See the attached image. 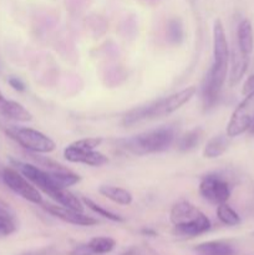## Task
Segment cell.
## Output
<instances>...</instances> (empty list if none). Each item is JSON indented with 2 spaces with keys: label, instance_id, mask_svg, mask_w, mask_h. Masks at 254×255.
I'll use <instances>...</instances> for the list:
<instances>
[{
  "label": "cell",
  "instance_id": "30",
  "mask_svg": "<svg viewBox=\"0 0 254 255\" xmlns=\"http://www.w3.org/2000/svg\"><path fill=\"white\" fill-rule=\"evenodd\" d=\"M0 216L10 217V218H14V211L10 208V206L7 203H5L2 199H0Z\"/></svg>",
  "mask_w": 254,
  "mask_h": 255
},
{
  "label": "cell",
  "instance_id": "28",
  "mask_svg": "<svg viewBox=\"0 0 254 255\" xmlns=\"http://www.w3.org/2000/svg\"><path fill=\"white\" fill-rule=\"evenodd\" d=\"M253 92H254V74L251 75V76L244 81L243 87H242V94H243L244 96L253 94Z\"/></svg>",
  "mask_w": 254,
  "mask_h": 255
},
{
  "label": "cell",
  "instance_id": "29",
  "mask_svg": "<svg viewBox=\"0 0 254 255\" xmlns=\"http://www.w3.org/2000/svg\"><path fill=\"white\" fill-rule=\"evenodd\" d=\"M69 255H94L92 252L90 251L89 246L86 244H80V246L75 247L71 252H70Z\"/></svg>",
  "mask_w": 254,
  "mask_h": 255
},
{
  "label": "cell",
  "instance_id": "14",
  "mask_svg": "<svg viewBox=\"0 0 254 255\" xmlns=\"http://www.w3.org/2000/svg\"><path fill=\"white\" fill-rule=\"evenodd\" d=\"M231 61L232 67L231 74H229V85H231V86H234V85H237L242 79H243L244 74H246L247 70H248L249 56L242 54L238 50V47L236 46V49L232 52Z\"/></svg>",
  "mask_w": 254,
  "mask_h": 255
},
{
  "label": "cell",
  "instance_id": "7",
  "mask_svg": "<svg viewBox=\"0 0 254 255\" xmlns=\"http://www.w3.org/2000/svg\"><path fill=\"white\" fill-rule=\"evenodd\" d=\"M11 163L12 167L16 168L25 178L29 179L39 191L44 192L50 198H52L56 192L61 189V187L55 183L49 172L45 171L44 168H40L35 163H26V162L15 161V159H12Z\"/></svg>",
  "mask_w": 254,
  "mask_h": 255
},
{
  "label": "cell",
  "instance_id": "18",
  "mask_svg": "<svg viewBox=\"0 0 254 255\" xmlns=\"http://www.w3.org/2000/svg\"><path fill=\"white\" fill-rule=\"evenodd\" d=\"M202 137H203V131H202V128L197 127V128L191 129V131L183 133L178 139H177V149L181 152L192 151V149H194L199 143H201Z\"/></svg>",
  "mask_w": 254,
  "mask_h": 255
},
{
  "label": "cell",
  "instance_id": "31",
  "mask_svg": "<svg viewBox=\"0 0 254 255\" xmlns=\"http://www.w3.org/2000/svg\"><path fill=\"white\" fill-rule=\"evenodd\" d=\"M4 100H5L4 95H2V92H1V91H0V105H1V102H2V101H4Z\"/></svg>",
  "mask_w": 254,
  "mask_h": 255
},
{
  "label": "cell",
  "instance_id": "15",
  "mask_svg": "<svg viewBox=\"0 0 254 255\" xmlns=\"http://www.w3.org/2000/svg\"><path fill=\"white\" fill-rule=\"evenodd\" d=\"M99 192L101 196L106 197L114 203L120 204V206H129L133 202V196L127 189L121 188V187L115 186H100Z\"/></svg>",
  "mask_w": 254,
  "mask_h": 255
},
{
  "label": "cell",
  "instance_id": "10",
  "mask_svg": "<svg viewBox=\"0 0 254 255\" xmlns=\"http://www.w3.org/2000/svg\"><path fill=\"white\" fill-rule=\"evenodd\" d=\"M41 206L49 214L56 217L57 219L66 222V223L74 224V226L91 227L97 224V219L86 216V214H84V212L66 208V207L60 206V204L44 203V202H42Z\"/></svg>",
  "mask_w": 254,
  "mask_h": 255
},
{
  "label": "cell",
  "instance_id": "22",
  "mask_svg": "<svg viewBox=\"0 0 254 255\" xmlns=\"http://www.w3.org/2000/svg\"><path fill=\"white\" fill-rule=\"evenodd\" d=\"M217 217L222 223L228 227H236L242 222L239 214L227 203L219 204L217 207Z\"/></svg>",
  "mask_w": 254,
  "mask_h": 255
},
{
  "label": "cell",
  "instance_id": "12",
  "mask_svg": "<svg viewBox=\"0 0 254 255\" xmlns=\"http://www.w3.org/2000/svg\"><path fill=\"white\" fill-rule=\"evenodd\" d=\"M0 116L15 122H30L32 120V115L20 102L6 99L0 105Z\"/></svg>",
  "mask_w": 254,
  "mask_h": 255
},
{
  "label": "cell",
  "instance_id": "17",
  "mask_svg": "<svg viewBox=\"0 0 254 255\" xmlns=\"http://www.w3.org/2000/svg\"><path fill=\"white\" fill-rule=\"evenodd\" d=\"M194 251L201 255H234L236 251L229 243L223 241H211L198 244Z\"/></svg>",
  "mask_w": 254,
  "mask_h": 255
},
{
  "label": "cell",
  "instance_id": "9",
  "mask_svg": "<svg viewBox=\"0 0 254 255\" xmlns=\"http://www.w3.org/2000/svg\"><path fill=\"white\" fill-rule=\"evenodd\" d=\"M199 194L212 204L227 203L231 197V187L224 178L217 174H207L199 182Z\"/></svg>",
  "mask_w": 254,
  "mask_h": 255
},
{
  "label": "cell",
  "instance_id": "32",
  "mask_svg": "<svg viewBox=\"0 0 254 255\" xmlns=\"http://www.w3.org/2000/svg\"><path fill=\"white\" fill-rule=\"evenodd\" d=\"M20 255H37V254L31 253V252H26V253H22V254H20Z\"/></svg>",
  "mask_w": 254,
  "mask_h": 255
},
{
  "label": "cell",
  "instance_id": "33",
  "mask_svg": "<svg viewBox=\"0 0 254 255\" xmlns=\"http://www.w3.org/2000/svg\"><path fill=\"white\" fill-rule=\"evenodd\" d=\"M249 131H251L252 133H254V121H253V124H252V126H251V128H249Z\"/></svg>",
  "mask_w": 254,
  "mask_h": 255
},
{
  "label": "cell",
  "instance_id": "23",
  "mask_svg": "<svg viewBox=\"0 0 254 255\" xmlns=\"http://www.w3.org/2000/svg\"><path fill=\"white\" fill-rule=\"evenodd\" d=\"M81 201H82V203H84V206H86L87 208L91 209L94 213L99 214L100 217H104V218L109 219V221H111V222H117V223H121V222H124V218H122L121 216H119V214H116V213H112V212H110L109 209H106L105 207L97 204L96 202H94L92 199L84 197Z\"/></svg>",
  "mask_w": 254,
  "mask_h": 255
},
{
  "label": "cell",
  "instance_id": "8",
  "mask_svg": "<svg viewBox=\"0 0 254 255\" xmlns=\"http://www.w3.org/2000/svg\"><path fill=\"white\" fill-rule=\"evenodd\" d=\"M254 121V92L244 96V100L236 107L227 125V136L233 138L243 134L251 128Z\"/></svg>",
  "mask_w": 254,
  "mask_h": 255
},
{
  "label": "cell",
  "instance_id": "24",
  "mask_svg": "<svg viewBox=\"0 0 254 255\" xmlns=\"http://www.w3.org/2000/svg\"><path fill=\"white\" fill-rule=\"evenodd\" d=\"M184 31L181 20L171 19L167 24V39L171 44L178 45L183 41Z\"/></svg>",
  "mask_w": 254,
  "mask_h": 255
},
{
  "label": "cell",
  "instance_id": "2",
  "mask_svg": "<svg viewBox=\"0 0 254 255\" xmlns=\"http://www.w3.org/2000/svg\"><path fill=\"white\" fill-rule=\"evenodd\" d=\"M169 221L173 224L174 233L187 238L201 236L212 227L208 217L188 201H179L173 204L169 213Z\"/></svg>",
  "mask_w": 254,
  "mask_h": 255
},
{
  "label": "cell",
  "instance_id": "5",
  "mask_svg": "<svg viewBox=\"0 0 254 255\" xmlns=\"http://www.w3.org/2000/svg\"><path fill=\"white\" fill-rule=\"evenodd\" d=\"M1 181L10 191L24 198L25 201L37 206L42 204V197L39 189L14 167H5L2 169Z\"/></svg>",
  "mask_w": 254,
  "mask_h": 255
},
{
  "label": "cell",
  "instance_id": "34",
  "mask_svg": "<svg viewBox=\"0 0 254 255\" xmlns=\"http://www.w3.org/2000/svg\"><path fill=\"white\" fill-rule=\"evenodd\" d=\"M1 172L2 171H0V181H1Z\"/></svg>",
  "mask_w": 254,
  "mask_h": 255
},
{
  "label": "cell",
  "instance_id": "6",
  "mask_svg": "<svg viewBox=\"0 0 254 255\" xmlns=\"http://www.w3.org/2000/svg\"><path fill=\"white\" fill-rule=\"evenodd\" d=\"M196 87L189 86L171 95V96L163 97V99H159L157 101L151 102V104H147V114L149 116L148 120L168 116V115L173 114L177 110L181 109L182 106H184L187 102L191 101L194 95H196Z\"/></svg>",
  "mask_w": 254,
  "mask_h": 255
},
{
  "label": "cell",
  "instance_id": "20",
  "mask_svg": "<svg viewBox=\"0 0 254 255\" xmlns=\"http://www.w3.org/2000/svg\"><path fill=\"white\" fill-rule=\"evenodd\" d=\"M54 179L55 183L60 186L61 188H69V187L75 186L81 181V177L79 174L74 173V172L69 171L66 168L57 169V171H47Z\"/></svg>",
  "mask_w": 254,
  "mask_h": 255
},
{
  "label": "cell",
  "instance_id": "13",
  "mask_svg": "<svg viewBox=\"0 0 254 255\" xmlns=\"http://www.w3.org/2000/svg\"><path fill=\"white\" fill-rule=\"evenodd\" d=\"M237 47L242 54L249 55L254 49V36L253 27L248 19H243L237 27Z\"/></svg>",
  "mask_w": 254,
  "mask_h": 255
},
{
  "label": "cell",
  "instance_id": "21",
  "mask_svg": "<svg viewBox=\"0 0 254 255\" xmlns=\"http://www.w3.org/2000/svg\"><path fill=\"white\" fill-rule=\"evenodd\" d=\"M87 246L94 255H104L114 251L116 247V241L110 237H95L90 239Z\"/></svg>",
  "mask_w": 254,
  "mask_h": 255
},
{
  "label": "cell",
  "instance_id": "11",
  "mask_svg": "<svg viewBox=\"0 0 254 255\" xmlns=\"http://www.w3.org/2000/svg\"><path fill=\"white\" fill-rule=\"evenodd\" d=\"M64 157L71 163H82L91 167H101L109 163V158L104 153L95 149H81L69 144L64 149Z\"/></svg>",
  "mask_w": 254,
  "mask_h": 255
},
{
  "label": "cell",
  "instance_id": "26",
  "mask_svg": "<svg viewBox=\"0 0 254 255\" xmlns=\"http://www.w3.org/2000/svg\"><path fill=\"white\" fill-rule=\"evenodd\" d=\"M15 229H16V227H15L14 218L0 216V236H9V234L14 233Z\"/></svg>",
  "mask_w": 254,
  "mask_h": 255
},
{
  "label": "cell",
  "instance_id": "3",
  "mask_svg": "<svg viewBox=\"0 0 254 255\" xmlns=\"http://www.w3.org/2000/svg\"><path fill=\"white\" fill-rule=\"evenodd\" d=\"M174 139H176V131L173 127L161 126L129 138L121 139L120 143L122 148L128 151L129 153L136 156H146V154L167 151L174 143Z\"/></svg>",
  "mask_w": 254,
  "mask_h": 255
},
{
  "label": "cell",
  "instance_id": "1",
  "mask_svg": "<svg viewBox=\"0 0 254 255\" xmlns=\"http://www.w3.org/2000/svg\"><path fill=\"white\" fill-rule=\"evenodd\" d=\"M231 61L228 40L221 19L213 24V65L204 76L201 87V100L204 110H211L218 102L226 82Z\"/></svg>",
  "mask_w": 254,
  "mask_h": 255
},
{
  "label": "cell",
  "instance_id": "25",
  "mask_svg": "<svg viewBox=\"0 0 254 255\" xmlns=\"http://www.w3.org/2000/svg\"><path fill=\"white\" fill-rule=\"evenodd\" d=\"M102 141H104L102 137H86V138L77 139L71 144L81 149H96L102 143Z\"/></svg>",
  "mask_w": 254,
  "mask_h": 255
},
{
  "label": "cell",
  "instance_id": "27",
  "mask_svg": "<svg viewBox=\"0 0 254 255\" xmlns=\"http://www.w3.org/2000/svg\"><path fill=\"white\" fill-rule=\"evenodd\" d=\"M7 84L10 85V87H11L12 90H15V91L17 92H24L25 90H26L24 81L16 76H10L9 79H7Z\"/></svg>",
  "mask_w": 254,
  "mask_h": 255
},
{
  "label": "cell",
  "instance_id": "19",
  "mask_svg": "<svg viewBox=\"0 0 254 255\" xmlns=\"http://www.w3.org/2000/svg\"><path fill=\"white\" fill-rule=\"evenodd\" d=\"M51 199H54L57 204H60L62 207L75 209V211L79 212H84V203H82V201L80 198H77L72 192H70L69 188L59 189Z\"/></svg>",
  "mask_w": 254,
  "mask_h": 255
},
{
  "label": "cell",
  "instance_id": "4",
  "mask_svg": "<svg viewBox=\"0 0 254 255\" xmlns=\"http://www.w3.org/2000/svg\"><path fill=\"white\" fill-rule=\"evenodd\" d=\"M5 132L10 138L14 139L17 144L31 153H51L56 148L54 139L35 128L9 126Z\"/></svg>",
  "mask_w": 254,
  "mask_h": 255
},
{
  "label": "cell",
  "instance_id": "16",
  "mask_svg": "<svg viewBox=\"0 0 254 255\" xmlns=\"http://www.w3.org/2000/svg\"><path fill=\"white\" fill-rule=\"evenodd\" d=\"M229 139L231 137H228L227 134H218V136H214L208 139L206 147L203 148L204 158L214 159L224 154V152L229 147Z\"/></svg>",
  "mask_w": 254,
  "mask_h": 255
}]
</instances>
